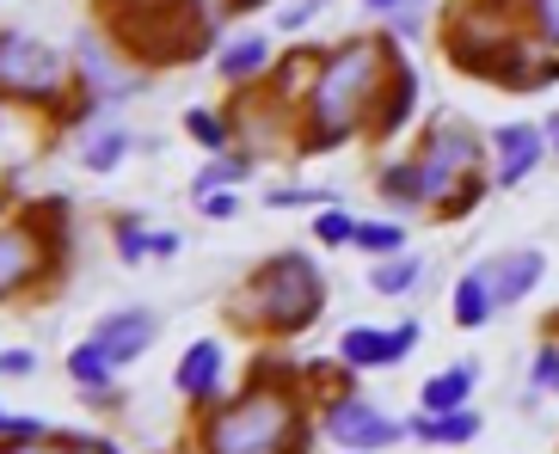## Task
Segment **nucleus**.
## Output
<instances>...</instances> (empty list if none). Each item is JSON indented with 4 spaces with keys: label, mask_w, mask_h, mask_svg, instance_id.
<instances>
[{
    "label": "nucleus",
    "mask_w": 559,
    "mask_h": 454,
    "mask_svg": "<svg viewBox=\"0 0 559 454\" xmlns=\"http://www.w3.org/2000/svg\"><path fill=\"white\" fill-rule=\"evenodd\" d=\"M308 399L296 362L259 357L247 393H234L198 418V454H308Z\"/></svg>",
    "instance_id": "nucleus-1"
},
{
    "label": "nucleus",
    "mask_w": 559,
    "mask_h": 454,
    "mask_svg": "<svg viewBox=\"0 0 559 454\" xmlns=\"http://www.w3.org/2000/svg\"><path fill=\"white\" fill-rule=\"evenodd\" d=\"M400 44L394 37H345L320 56V74H313L308 98L296 111V147L301 154H332L345 147L350 135H362L369 123V105H376L388 68H394Z\"/></svg>",
    "instance_id": "nucleus-2"
},
{
    "label": "nucleus",
    "mask_w": 559,
    "mask_h": 454,
    "mask_svg": "<svg viewBox=\"0 0 559 454\" xmlns=\"http://www.w3.org/2000/svg\"><path fill=\"white\" fill-rule=\"evenodd\" d=\"M93 7H99V32L111 37V49L142 68L203 62L222 25L203 0H93Z\"/></svg>",
    "instance_id": "nucleus-3"
},
{
    "label": "nucleus",
    "mask_w": 559,
    "mask_h": 454,
    "mask_svg": "<svg viewBox=\"0 0 559 454\" xmlns=\"http://www.w3.org/2000/svg\"><path fill=\"white\" fill-rule=\"evenodd\" d=\"M320 313H326V271L308 252H271L234 295V320L264 338H301Z\"/></svg>",
    "instance_id": "nucleus-4"
},
{
    "label": "nucleus",
    "mask_w": 559,
    "mask_h": 454,
    "mask_svg": "<svg viewBox=\"0 0 559 454\" xmlns=\"http://www.w3.org/2000/svg\"><path fill=\"white\" fill-rule=\"evenodd\" d=\"M62 252H68V203L44 196L32 210L0 215V301L13 295H37L62 276Z\"/></svg>",
    "instance_id": "nucleus-5"
},
{
    "label": "nucleus",
    "mask_w": 559,
    "mask_h": 454,
    "mask_svg": "<svg viewBox=\"0 0 559 454\" xmlns=\"http://www.w3.org/2000/svg\"><path fill=\"white\" fill-rule=\"evenodd\" d=\"M74 62L32 32H0V98L32 105V111H62L74 98Z\"/></svg>",
    "instance_id": "nucleus-6"
},
{
    "label": "nucleus",
    "mask_w": 559,
    "mask_h": 454,
    "mask_svg": "<svg viewBox=\"0 0 559 454\" xmlns=\"http://www.w3.org/2000/svg\"><path fill=\"white\" fill-rule=\"evenodd\" d=\"M412 154L430 166V179L443 184V196L455 191L461 179H474V172H492V166H486L492 160V147H486V135H479L467 117H430Z\"/></svg>",
    "instance_id": "nucleus-7"
},
{
    "label": "nucleus",
    "mask_w": 559,
    "mask_h": 454,
    "mask_svg": "<svg viewBox=\"0 0 559 454\" xmlns=\"http://www.w3.org/2000/svg\"><path fill=\"white\" fill-rule=\"evenodd\" d=\"M320 437L338 442L345 454H381L406 442V418H388L376 399H362V393H338L320 406Z\"/></svg>",
    "instance_id": "nucleus-8"
},
{
    "label": "nucleus",
    "mask_w": 559,
    "mask_h": 454,
    "mask_svg": "<svg viewBox=\"0 0 559 454\" xmlns=\"http://www.w3.org/2000/svg\"><path fill=\"white\" fill-rule=\"evenodd\" d=\"M425 325L418 320H400V325H345L338 338V362L350 374H376V369H400V362L418 350Z\"/></svg>",
    "instance_id": "nucleus-9"
},
{
    "label": "nucleus",
    "mask_w": 559,
    "mask_h": 454,
    "mask_svg": "<svg viewBox=\"0 0 559 454\" xmlns=\"http://www.w3.org/2000/svg\"><path fill=\"white\" fill-rule=\"evenodd\" d=\"M68 62H74V81L99 98V105H123V98L142 93V74H130V68L117 62V49L105 32H81L74 49H68Z\"/></svg>",
    "instance_id": "nucleus-10"
},
{
    "label": "nucleus",
    "mask_w": 559,
    "mask_h": 454,
    "mask_svg": "<svg viewBox=\"0 0 559 454\" xmlns=\"http://www.w3.org/2000/svg\"><path fill=\"white\" fill-rule=\"evenodd\" d=\"M486 147H492V184L498 191H516V184H528V172L547 160V130L510 117V123H498V130L486 135Z\"/></svg>",
    "instance_id": "nucleus-11"
},
{
    "label": "nucleus",
    "mask_w": 559,
    "mask_h": 454,
    "mask_svg": "<svg viewBox=\"0 0 559 454\" xmlns=\"http://www.w3.org/2000/svg\"><path fill=\"white\" fill-rule=\"evenodd\" d=\"M418 93H425L418 68H412L406 56H394V68H388V81H381L376 105H369V123H362V135H369V142H394V135H406L412 117H418Z\"/></svg>",
    "instance_id": "nucleus-12"
},
{
    "label": "nucleus",
    "mask_w": 559,
    "mask_h": 454,
    "mask_svg": "<svg viewBox=\"0 0 559 454\" xmlns=\"http://www.w3.org/2000/svg\"><path fill=\"white\" fill-rule=\"evenodd\" d=\"M86 338L99 344L117 369H130V362H142L154 350V338H160V313L154 308H111V313H99V325H93Z\"/></svg>",
    "instance_id": "nucleus-13"
},
{
    "label": "nucleus",
    "mask_w": 559,
    "mask_h": 454,
    "mask_svg": "<svg viewBox=\"0 0 559 454\" xmlns=\"http://www.w3.org/2000/svg\"><path fill=\"white\" fill-rule=\"evenodd\" d=\"M222 387H228V344H222V338H198L179 357V369H173V393L191 399L198 411H210V406H222Z\"/></svg>",
    "instance_id": "nucleus-14"
},
{
    "label": "nucleus",
    "mask_w": 559,
    "mask_h": 454,
    "mask_svg": "<svg viewBox=\"0 0 559 454\" xmlns=\"http://www.w3.org/2000/svg\"><path fill=\"white\" fill-rule=\"evenodd\" d=\"M479 271H486V289H492L498 308H516V301H528V295L542 289L547 252H542V246H516V252H498V259H486Z\"/></svg>",
    "instance_id": "nucleus-15"
},
{
    "label": "nucleus",
    "mask_w": 559,
    "mask_h": 454,
    "mask_svg": "<svg viewBox=\"0 0 559 454\" xmlns=\"http://www.w3.org/2000/svg\"><path fill=\"white\" fill-rule=\"evenodd\" d=\"M376 191H381L388 210H437V203H443V184L430 179V166L418 160V154H406V160H381Z\"/></svg>",
    "instance_id": "nucleus-16"
},
{
    "label": "nucleus",
    "mask_w": 559,
    "mask_h": 454,
    "mask_svg": "<svg viewBox=\"0 0 559 454\" xmlns=\"http://www.w3.org/2000/svg\"><path fill=\"white\" fill-rule=\"evenodd\" d=\"M271 68H277V44L264 32H240L215 49V74L228 86H259V81H271Z\"/></svg>",
    "instance_id": "nucleus-17"
},
{
    "label": "nucleus",
    "mask_w": 559,
    "mask_h": 454,
    "mask_svg": "<svg viewBox=\"0 0 559 454\" xmlns=\"http://www.w3.org/2000/svg\"><path fill=\"white\" fill-rule=\"evenodd\" d=\"M130 147H135V135L123 130V117L105 111V117H93V123L81 130V166L105 179V172H117V166L130 160Z\"/></svg>",
    "instance_id": "nucleus-18"
},
{
    "label": "nucleus",
    "mask_w": 559,
    "mask_h": 454,
    "mask_svg": "<svg viewBox=\"0 0 559 454\" xmlns=\"http://www.w3.org/2000/svg\"><path fill=\"white\" fill-rule=\"evenodd\" d=\"M406 437L425 442V449H461V442L479 437V411L474 406H461V411H412Z\"/></svg>",
    "instance_id": "nucleus-19"
},
{
    "label": "nucleus",
    "mask_w": 559,
    "mask_h": 454,
    "mask_svg": "<svg viewBox=\"0 0 559 454\" xmlns=\"http://www.w3.org/2000/svg\"><path fill=\"white\" fill-rule=\"evenodd\" d=\"M479 387V362H449L418 387V411H461Z\"/></svg>",
    "instance_id": "nucleus-20"
},
{
    "label": "nucleus",
    "mask_w": 559,
    "mask_h": 454,
    "mask_svg": "<svg viewBox=\"0 0 559 454\" xmlns=\"http://www.w3.org/2000/svg\"><path fill=\"white\" fill-rule=\"evenodd\" d=\"M449 320L461 325V332H479V325H492L498 320V301H492V289H486V271H461V283H455V295H449Z\"/></svg>",
    "instance_id": "nucleus-21"
},
{
    "label": "nucleus",
    "mask_w": 559,
    "mask_h": 454,
    "mask_svg": "<svg viewBox=\"0 0 559 454\" xmlns=\"http://www.w3.org/2000/svg\"><path fill=\"white\" fill-rule=\"evenodd\" d=\"M68 381H74V387H81L86 399H99V393H111V387H117V362L105 357V350H99L93 338H81L74 350H68Z\"/></svg>",
    "instance_id": "nucleus-22"
},
{
    "label": "nucleus",
    "mask_w": 559,
    "mask_h": 454,
    "mask_svg": "<svg viewBox=\"0 0 559 454\" xmlns=\"http://www.w3.org/2000/svg\"><path fill=\"white\" fill-rule=\"evenodd\" d=\"M252 172H259V154H252V147H228V154H215V160L203 166L198 179H191V196H210V191H234V184H247Z\"/></svg>",
    "instance_id": "nucleus-23"
},
{
    "label": "nucleus",
    "mask_w": 559,
    "mask_h": 454,
    "mask_svg": "<svg viewBox=\"0 0 559 454\" xmlns=\"http://www.w3.org/2000/svg\"><path fill=\"white\" fill-rule=\"evenodd\" d=\"M185 135H191V142L215 160V154H228V147H234V117L215 111V105H191V111H185Z\"/></svg>",
    "instance_id": "nucleus-24"
},
{
    "label": "nucleus",
    "mask_w": 559,
    "mask_h": 454,
    "mask_svg": "<svg viewBox=\"0 0 559 454\" xmlns=\"http://www.w3.org/2000/svg\"><path fill=\"white\" fill-rule=\"evenodd\" d=\"M418 283H425V259H412V252H394V259L369 264V289L376 295H412Z\"/></svg>",
    "instance_id": "nucleus-25"
},
{
    "label": "nucleus",
    "mask_w": 559,
    "mask_h": 454,
    "mask_svg": "<svg viewBox=\"0 0 559 454\" xmlns=\"http://www.w3.org/2000/svg\"><path fill=\"white\" fill-rule=\"evenodd\" d=\"M111 240H117V259H123V264H148L154 259V227L142 222L135 210H123L111 222Z\"/></svg>",
    "instance_id": "nucleus-26"
},
{
    "label": "nucleus",
    "mask_w": 559,
    "mask_h": 454,
    "mask_svg": "<svg viewBox=\"0 0 559 454\" xmlns=\"http://www.w3.org/2000/svg\"><path fill=\"white\" fill-rule=\"evenodd\" d=\"M350 252H362V259H394V252H406V227L400 222H357Z\"/></svg>",
    "instance_id": "nucleus-27"
},
{
    "label": "nucleus",
    "mask_w": 559,
    "mask_h": 454,
    "mask_svg": "<svg viewBox=\"0 0 559 454\" xmlns=\"http://www.w3.org/2000/svg\"><path fill=\"white\" fill-rule=\"evenodd\" d=\"M486 191H492V172H474V179H461L455 191L437 203V215H443V222H467V215L486 203Z\"/></svg>",
    "instance_id": "nucleus-28"
},
{
    "label": "nucleus",
    "mask_w": 559,
    "mask_h": 454,
    "mask_svg": "<svg viewBox=\"0 0 559 454\" xmlns=\"http://www.w3.org/2000/svg\"><path fill=\"white\" fill-rule=\"evenodd\" d=\"M338 191L326 184H277V191H264V210H332Z\"/></svg>",
    "instance_id": "nucleus-29"
},
{
    "label": "nucleus",
    "mask_w": 559,
    "mask_h": 454,
    "mask_svg": "<svg viewBox=\"0 0 559 454\" xmlns=\"http://www.w3.org/2000/svg\"><path fill=\"white\" fill-rule=\"evenodd\" d=\"M313 240L326 246V252L350 246V240H357V215H350L345 203H332V210H313Z\"/></svg>",
    "instance_id": "nucleus-30"
},
{
    "label": "nucleus",
    "mask_w": 559,
    "mask_h": 454,
    "mask_svg": "<svg viewBox=\"0 0 559 454\" xmlns=\"http://www.w3.org/2000/svg\"><path fill=\"white\" fill-rule=\"evenodd\" d=\"M523 13H528V37L559 56V0H523Z\"/></svg>",
    "instance_id": "nucleus-31"
},
{
    "label": "nucleus",
    "mask_w": 559,
    "mask_h": 454,
    "mask_svg": "<svg viewBox=\"0 0 559 454\" xmlns=\"http://www.w3.org/2000/svg\"><path fill=\"white\" fill-rule=\"evenodd\" d=\"M56 437L44 418H32V411H13V406H0V442H44Z\"/></svg>",
    "instance_id": "nucleus-32"
},
{
    "label": "nucleus",
    "mask_w": 559,
    "mask_h": 454,
    "mask_svg": "<svg viewBox=\"0 0 559 454\" xmlns=\"http://www.w3.org/2000/svg\"><path fill=\"white\" fill-rule=\"evenodd\" d=\"M528 387H535V399L542 393H559V338H547L535 357H528Z\"/></svg>",
    "instance_id": "nucleus-33"
},
{
    "label": "nucleus",
    "mask_w": 559,
    "mask_h": 454,
    "mask_svg": "<svg viewBox=\"0 0 559 454\" xmlns=\"http://www.w3.org/2000/svg\"><path fill=\"white\" fill-rule=\"evenodd\" d=\"M326 7H332V0H289V7L277 13V32H283V37H301L313 19L326 13Z\"/></svg>",
    "instance_id": "nucleus-34"
},
{
    "label": "nucleus",
    "mask_w": 559,
    "mask_h": 454,
    "mask_svg": "<svg viewBox=\"0 0 559 454\" xmlns=\"http://www.w3.org/2000/svg\"><path fill=\"white\" fill-rule=\"evenodd\" d=\"M56 442H62L68 454H123L117 442H105V437H81V430H56Z\"/></svg>",
    "instance_id": "nucleus-35"
},
{
    "label": "nucleus",
    "mask_w": 559,
    "mask_h": 454,
    "mask_svg": "<svg viewBox=\"0 0 559 454\" xmlns=\"http://www.w3.org/2000/svg\"><path fill=\"white\" fill-rule=\"evenodd\" d=\"M198 210L210 215V222H234V215H240V196H234V191H210V196H198Z\"/></svg>",
    "instance_id": "nucleus-36"
},
{
    "label": "nucleus",
    "mask_w": 559,
    "mask_h": 454,
    "mask_svg": "<svg viewBox=\"0 0 559 454\" xmlns=\"http://www.w3.org/2000/svg\"><path fill=\"white\" fill-rule=\"evenodd\" d=\"M388 32L418 44V37H425V13H418V7H400V13H388Z\"/></svg>",
    "instance_id": "nucleus-37"
},
{
    "label": "nucleus",
    "mask_w": 559,
    "mask_h": 454,
    "mask_svg": "<svg viewBox=\"0 0 559 454\" xmlns=\"http://www.w3.org/2000/svg\"><path fill=\"white\" fill-rule=\"evenodd\" d=\"M0 374H13V381H25V374H37V350H0Z\"/></svg>",
    "instance_id": "nucleus-38"
},
{
    "label": "nucleus",
    "mask_w": 559,
    "mask_h": 454,
    "mask_svg": "<svg viewBox=\"0 0 559 454\" xmlns=\"http://www.w3.org/2000/svg\"><path fill=\"white\" fill-rule=\"evenodd\" d=\"M0 454H68L56 437H44V442H0Z\"/></svg>",
    "instance_id": "nucleus-39"
},
{
    "label": "nucleus",
    "mask_w": 559,
    "mask_h": 454,
    "mask_svg": "<svg viewBox=\"0 0 559 454\" xmlns=\"http://www.w3.org/2000/svg\"><path fill=\"white\" fill-rule=\"evenodd\" d=\"M179 252V234L173 227H154V259H173Z\"/></svg>",
    "instance_id": "nucleus-40"
},
{
    "label": "nucleus",
    "mask_w": 559,
    "mask_h": 454,
    "mask_svg": "<svg viewBox=\"0 0 559 454\" xmlns=\"http://www.w3.org/2000/svg\"><path fill=\"white\" fill-rule=\"evenodd\" d=\"M400 7H412V0H362V13H400Z\"/></svg>",
    "instance_id": "nucleus-41"
},
{
    "label": "nucleus",
    "mask_w": 559,
    "mask_h": 454,
    "mask_svg": "<svg viewBox=\"0 0 559 454\" xmlns=\"http://www.w3.org/2000/svg\"><path fill=\"white\" fill-rule=\"evenodd\" d=\"M542 130H547V147H559V111H554V117H547Z\"/></svg>",
    "instance_id": "nucleus-42"
},
{
    "label": "nucleus",
    "mask_w": 559,
    "mask_h": 454,
    "mask_svg": "<svg viewBox=\"0 0 559 454\" xmlns=\"http://www.w3.org/2000/svg\"><path fill=\"white\" fill-rule=\"evenodd\" d=\"M252 7H264V0H228V13H252Z\"/></svg>",
    "instance_id": "nucleus-43"
}]
</instances>
